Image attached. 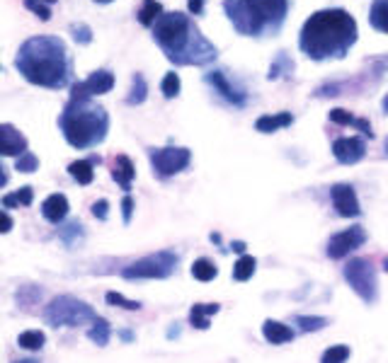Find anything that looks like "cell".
I'll return each instance as SVG.
<instances>
[{"label":"cell","mask_w":388,"mask_h":363,"mask_svg":"<svg viewBox=\"0 0 388 363\" xmlns=\"http://www.w3.org/2000/svg\"><path fill=\"white\" fill-rule=\"evenodd\" d=\"M15 68L27 82L47 90L73 85V58L68 44L56 34H37L19 44Z\"/></svg>","instance_id":"1"},{"label":"cell","mask_w":388,"mask_h":363,"mask_svg":"<svg viewBox=\"0 0 388 363\" xmlns=\"http://www.w3.org/2000/svg\"><path fill=\"white\" fill-rule=\"evenodd\" d=\"M357 37H360L357 22L347 10L326 8L316 10L303 22L298 32V48L311 61L323 63L332 58H345L357 44Z\"/></svg>","instance_id":"2"},{"label":"cell","mask_w":388,"mask_h":363,"mask_svg":"<svg viewBox=\"0 0 388 363\" xmlns=\"http://www.w3.org/2000/svg\"><path fill=\"white\" fill-rule=\"evenodd\" d=\"M151 29H153V42L173 66L204 68L219 58V48L201 34L194 19L180 10L163 12Z\"/></svg>","instance_id":"3"},{"label":"cell","mask_w":388,"mask_h":363,"mask_svg":"<svg viewBox=\"0 0 388 363\" xmlns=\"http://www.w3.org/2000/svg\"><path fill=\"white\" fill-rule=\"evenodd\" d=\"M228 22L240 37H277L289 15V0H223Z\"/></svg>","instance_id":"4"},{"label":"cell","mask_w":388,"mask_h":363,"mask_svg":"<svg viewBox=\"0 0 388 363\" xmlns=\"http://www.w3.org/2000/svg\"><path fill=\"white\" fill-rule=\"evenodd\" d=\"M58 129L68 145L76 150H90L105 143L110 134V114L105 107L95 105L92 100H71L68 97L61 116H58Z\"/></svg>","instance_id":"5"},{"label":"cell","mask_w":388,"mask_h":363,"mask_svg":"<svg viewBox=\"0 0 388 363\" xmlns=\"http://www.w3.org/2000/svg\"><path fill=\"white\" fill-rule=\"evenodd\" d=\"M97 320V312L92 306L76 296H56L44 308V322L51 327H83L92 325Z\"/></svg>","instance_id":"6"},{"label":"cell","mask_w":388,"mask_h":363,"mask_svg":"<svg viewBox=\"0 0 388 363\" xmlns=\"http://www.w3.org/2000/svg\"><path fill=\"white\" fill-rule=\"evenodd\" d=\"M180 257L173 249H160L149 257H141L131 262L129 267L121 269V276L129 281H141V278H168L173 276L175 267H178Z\"/></svg>","instance_id":"7"},{"label":"cell","mask_w":388,"mask_h":363,"mask_svg":"<svg viewBox=\"0 0 388 363\" xmlns=\"http://www.w3.org/2000/svg\"><path fill=\"white\" fill-rule=\"evenodd\" d=\"M342 276L352 286V291L362 298L364 303H376L379 298V286H376V267L371 259L355 257L342 267Z\"/></svg>","instance_id":"8"},{"label":"cell","mask_w":388,"mask_h":363,"mask_svg":"<svg viewBox=\"0 0 388 363\" xmlns=\"http://www.w3.org/2000/svg\"><path fill=\"white\" fill-rule=\"evenodd\" d=\"M151 168L158 179H170L175 175L185 172L192 163V150L183 145H165V148H151L149 150Z\"/></svg>","instance_id":"9"},{"label":"cell","mask_w":388,"mask_h":363,"mask_svg":"<svg viewBox=\"0 0 388 363\" xmlns=\"http://www.w3.org/2000/svg\"><path fill=\"white\" fill-rule=\"evenodd\" d=\"M115 73L102 68V71H95L81 82H73L68 90H71V100H92L97 95H107V92L115 90Z\"/></svg>","instance_id":"10"},{"label":"cell","mask_w":388,"mask_h":363,"mask_svg":"<svg viewBox=\"0 0 388 363\" xmlns=\"http://www.w3.org/2000/svg\"><path fill=\"white\" fill-rule=\"evenodd\" d=\"M366 242V230L362 225H352V228L342 230V233H335L330 240H328V257L330 259H342L350 252H355L357 247Z\"/></svg>","instance_id":"11"},{"label":"cell","mask_w":388,"mask_h":363,"mask_svg":"<svg viewBox=\"0 0 388 363\" xmlns=\"http://www.w3.org/2000/svg\"><path fill=\"white\" fill-rule=\"evenodd\" d=\"M204 82L214 87V90L219 92V97H223V100L228 102L230 107H238V109H243V107L248 105V92L240 90V87H235L233 82H230V78L226 76V71L204 73Z\"/></svg>","instance_id":"12"},{"label":"cell","mask_w":388,"mask_h":363,"mask_svg":"<svg viewBox=\"0 0 388 363\" xmlns=\"http://www.w3.org/2000/svg\"><path fill=\"white\" fill-rule=\"evenodd\" d=\"M330 199H332V209H335V213L342 215V218H357V215L362 213V206H360V199H357L355 186L347 184V182H337V184H332Z\"/></svg>","instance_id":"13"},{"label":"cell","mask_w":388,"mask_h":363,"mask_svg":"<svg viewBox=\"0 0 388 363\" xmlns=\"http://www.w3.org/2000/svg\"><path fill=\"white\" fill-rule=\"evenodd\" d=\"M332 155L340 165H357L360 160H364L366 155V143L362 141V136H347V139H337L332 143Z\"/></svg>","instance_id":"14"},{"label":"cell","mask_w":388,"mask_h":363,"mask_svg":"<svg viewBox=\"0 0 388 363\" xmlns=\"http://www.w3.org/2000/svg\"><path fill=\"white\" fill-rule=\"evenodd\" d=\"M29 141L22 131L15 124H0V155L8 158H19L22 153H27Z\"/></svg>","instance_id":"15"},{"label":"cell","mask_w":388,"mask_h":363,"mask_svg":"<svg viewBox=\"0 0 388 363\" xmlns=\"http://www.w3.org/2000/svg\"><path fill=\"white\" fill-rule=\"evenodd\" d=\"M110 172H112V179H115L117 184L121 186V191H124V194H129L131 184H134V179H136V165H134V160H131L129 155H124V153L115 155Z\"/></svg>","instance_id":"16"},{"label":"cell","mask_w":388,"mask_h":363,"mask_svg":"<svg viewBox=\"0 0 388 363\" xmlns=\"http://www.w3.org/2000/svg\"><path fill=\"white\" fill-rule=\"evenodd\" d=\"M294 124V114L292 112H277V114H264L255 119V131L260 134H277V131L287 129V126Z\"/></svg>","instance_id":"17"},{"label":"cell","mask_w":388,"mask_h":363,"mask_svg":"<svg viewBox=\"0 0 388 363\" xmlns=\"http://www.w3.org/2000/svg\"><path fill=\"white\" fill-rule=\"evenodd\" d=\"M100 155H92V158H83V160H73L71 165H68V175H71L73 179H76V184L85 186V184H92V179H95V165L100 163Z\"/></svg>","instance_id":"18"},{"label":"cell","mask_w":388,"mask_h":363,"mask_svg":"<svg viewBox=\"0 0 388 363\" xmlns=\"http://www.w3.org/2000/svg\"><path fill=\"white\" fill-rule=\"evenodd\" d=\"M68 199L63 194H51V196H47L44 199V204H42V215L44 218L49 220V223H63L66 220V215H68Z\"/></svg>","instance_id":"19"},{"label":"cell","mask_w":388,"mask_h":363,"mask_svg":"<svg viewBox=\"0 0 388 363\" xmlns=\"http://www.w3.org/2000/svg\"><path fill=\"white\" fill-rule=\"evenodd\" d=\"M262 335H264V339H267L269 344H274V346L289 344V342H294V337H296L292 327L284 325V322H277V320H264Z\"/></svg>","instance_id":"20"},{"label":"cell","mask_w":388,"mask_h":363,"mask_svg":"<svg viewBox=\"0 0 388 363\" xmlns=\"http://www.w3.org/2000/svg\"><path fill=\"white\" fill-rule=\"evenodd\" d=\"M294 71H296V63H294L292 53L279 51L277 56L272 58V63H269L267 78H269V80H282V78H292Z\"/></svg>","instance_id":"21"},{"label":"cell","mask_w":388,"mask_h":363,"mask_svg":"<svg viewBox=\"0 0 388 363\" xmlns=\"http://www.w3.org/2000/svg\"><path fill=\"white\" fill-rule=\"evenodd\" d=\"M221 310L219 303H196V306H192V310H189V325L196 327V330H209L211 322L209 317L216 315V312Z\"/></svg>","instance_id":"22"},{"label":"cell","mask_w":388,"mask_h":363,"mask_svg":"<svg viewBox=\"0 0 388 363\" xmlns=\"http://www.w3.org/2000/svg\"><path fill=\"white\" fill-rule=\"evenodd\" d=\"M146 97H149V82H146L144 73H134L131 76V87H129V95H126V105L129 107H139L146 102Z\"/></svg>","instance_id":"23"},{"label":"cell","mask_w":388,"mask_h":363,"mask_svg":"<svg viewBox=\"0 0 388 363\" xmlns=\"http://www.w3.org/2000/svg\"><path fill=\"white\" fill-rule=\"evenodd\" d=\"M369 24L376 32L388 34V0H374L369 8Z\"/></svg>","instance_id":"24"},{"label":"cell","mask_w":388,"mask_h":363,"mask_svg":"<svg viewBox=\"0 0 388 363\" xmlns=\"http://www.w3.org/2000/svg\"><path fill=\"white\" fill-rule=\"evenodd\" d=\"M163 12H165V10H163V5H160L158 0H144V5H141L136 19H139V24H144V27H153Z\"/></svg>","instance_id":"25"},{"label":"cell","mask_w":388,"mask_h":363,"mask_svg":"<svg viewBox=\"0 0 388 363\" xmlns=\"http://www.w3.org/2000/svg\"><path fill=\"white\" fill-rule=\"evenodd\" d=\"M192 276L196 281L206 283V281H214L216 276H219V267L214 264V259L209 257H199L196 262L192 264Z\"/></svg>","instance_id":"26"},{"label":"cell","mask_w":388,"mask_h":363,"mask_svg":"<svg viewBox=\"0 0 388 363\" xmlns=\"http://www.w3.org/2000/svg\"><path fill=\"white\" fill-rule=\"evenodd\" d=\"M44 344H47V335H44L42 330H24V332H19V337H17L19 349L39 351Z\"/></svg>","instance_id":"27"},{"label":"cell","mask_w":388,"mask_h":363,"mask_svg":"<svg viewBox=\"0 0 388 363\" xmlns=\"http://www.w3.org/2000/svg\"><path fill=\"white\" fill-rule=\"evenodd\" d=\"M255 269H258V259L255 257H250V254H240V259L235 262V267H233V278L235 281H250L253 278V274H255Z\"/></svg>","instance_id":"28"},{"label":"cell","mask_w":388,"mask_h":363,"mask_svg":"<svg viewBox=\"0 0 388 363\" xmlns=\"http://www.w3.org/2000/svg\"><path fill=\"white\" fill-rule=\"evenodd\" d=\"M87 337H90L97 346H107L110 344V337H112L110 322H107L105 317H97V320L90 325V330H87Z\"/></svg>","instance_id":"29"},{"label":"cell","mask_w":388,"mask_h":363,"mask_svg":"<svg viewBox=\"0 0 388 363\" xmlns=\"http://www.w3.org/2000/svg\"><path fill=\"white\" fill-rule=\"evenodd\" d=\"M34 201V189L32 186H22V189L12 191V194L3 196L5 209H17V206H29Z\"/></svg>","instance_id":"30"},{"label":"cell","mask_w":388,"mask_h":363,"mask_svg":"<svg viewBox=\"0 0 388 363\" xmlns=\"http://www.w3.org/2000/svg\"><path fill=\"white\" fill-rule=\"evenodd\" d=\"M42 296H44V291L39 286H19V291L15 293V298H17V306L19 308H32V306H37L39 301H42Z\"/></svg>","instance_id":"31"},{"label":"cell","mask_w":388,"mask_h":363,"mask_svg":"<svg viewBox=\"0 0 388 363\" xmlns=\"http://www.w3.org/2000/svg\"><path fill=\"white\" fill-rule=\"evenodd\" d=\"M68 34H71V39L76 44H81V46H87V44H92V39H95V34H92V27L85 22H73L68 24Z\"/></svg>","instance_id":"32"},{"label":"cell","mask_w":388,"mask_h":363,"mask_svg":"<svg viewBox=\"0 0 388 363\" xmlns=\"http://www.w3.org/2000/svg\"><path fill=\"white\" fill-rule=\"evenodd\" d=\"M183 90V82H180V76L175 71L165 73V78L160 80V92H163L165 100H175Z\"/></svg>","instance_id":"33"},{"label":"cell","mask_w":388,"mask_h":363,"mask_svg":"<svg viewBox=\"0 0 388 363\" xmlns=\"http://www.w3.org/2000/svg\"><path fill=\"white\" fill-rule=\"evenodd\" d=\"M350 346L347 344H335L330 346V349L323 351L321 356V363H347V359H350Z\"/></svg>","instance_id":"34"},{"label":"cell","mask_w":388,"mask_h":363,"mask_svg":"<svg viewBox=\"0 0 388 363\" xmlns=\"http://www.w3.org/2000/svg\"><path fill=\"white\" fill-rule=\"evenodd\" d=\"M301 332H318L323 327H328V317H318V315H296L294 317Z\"/></svg>","instance_id":"35"},{"label":"cell","mask_w":388,"mask_h":363,"mask_svg":"<svg viewBox=\"0 0 388 363\" xmlns=\"http://www.w3.org/2000/svg\"><path fill=\"white\" fill-rule=\"evenodd\" d=\"M107 306H115V308H121V310H141V303L139 301H131V298L121 296V293L117 291H110L105 296Z\"/></svg>","instance_id":"36"},{"label":"cell","mask_w":388,"mask_h":363,"mask_svg":"<svg viewBox=\"0 0 388 363\" xmlns=\"http://www.w3.org/2000/svg\"><path fill=\"white\" fill-rule=\"evenodd\" d=\"M15 170H17V172H27V175L37 172V170H39V158L32 153V150H27V153H22L19 158H15Z\"/></svg>","instance_id":"37"},{"label":"cell","mask_w":388,"mask_h":363,"mask_svg":"<svg viewBox=\"0 0 388 363\" xmlns=\"http://www.w3.org/2000/svg\"><path fill=\"white\" fill-rule=\"evenodd\" d=\"M81 235H83V228H81V223H78V220H73V223L63 225V228L58 230V238H61L63 242L68 245V247H73V245H76V240L81 238Z\"/></svg>","instance_id":"38"},{"label":"cell","mask_w":388,"mask_h":363,"mask_svg":"<svg viewBox=\"0 0 388 363\" xmlns=\"http://www.w3.org/2000/svg\"><path fill=\"white\" fill-rule=\"evenodd\" d=\"M24 8L32 10V12L37 15L39 19H44V22L51 19V8H49L47 3H42V0H24Z\"/></svg>","instance_id":"39"},{"label":"cell","mask_w":388,"mask_h":363,"mask_svg":"<svg viewBox=\"0 0 388 363\" xmlns=\"http://www.w3.org/2000/svg\"><path fill=\"white\" fill-rule=\"evenodd\" d=\"M355 119L357 116H352V112L350 109H330V121L332 124H340V126H352L355 124Z\"/></svg>","instance_id":"40"},{"label":"cell","mask_w":388,"mask_h":363,"mask_svg":"<svg viewBox=\"0 0 388 363\" xmlns=\"http://www.w3.org/2000/svg\"><path fill=\"white\" fill-rule=\"evenodd\" d=\"M134 206H136L134 196L124 194V199H121V220H124L126 225L131 223V215H134Z\"/></svg>","instance_id":"41"},{"label":"cell","mask_w":388,"mask_h":363,"mask_svg":"<svg viewBox=\"0 0 388 363\" xmlns=\"http://www.w3.org/2000/svg\"><path fill=\"white\" fill-rule=\"evenodd\" d=\"M92 215H95L97 220H105L107 215H110V201H107V199H97L95 204H92Z\"/></svg>","instance_id":"42"},{"label":"cell","mask_w":388,"mask_h":363,"mask_svg":"<svg viewBox=\"0 0 388 363\" xmlns=\"http://www.w3.org/2000/svg\"><path fill=\"white\" fill-rule=\"evenodd\" d=\"M12 225H15L12 215H10V213H5V211H0V235L10 233V230H12Z\"/></svg>","instance_id":"43"},{"label":"cell","mask_w":388,"mask_h":363,"mask_svg":"<svg viewBox=\"0 0 388 363\" xmlns=\"http://www.w3.org/2000/svg\"><path fill=\"white\" fill-rule=\"evenodd\" d=\"M204 5H206V0H187L189 15H201L204 12Z\"/></svg>","instance_id":"44"},{"label":"cell","mask_w":388,"mask_h":363,"mask_svg":"<svg viewBox=\"0 0 388 363\" xmlns=\"http://www.w3.org/2000/svg\"><path fill=\"white\" fill-rule=\"evenodd\" d=\"M245 247H248V245H245L243 240H235V242H230V249H233V252H238V254H245Z\"/></svg>","instance_id":"45"},{"label":"cell","mask_w":388,"mask_h":363,"mask_svg":"<svg viewBox=\"0 0 388 363\" xmlns=\"http://www.w3.org/2000/svg\"><path fill=\"white\" fill-rule=\"evenodd\" d=\"M8 182H10V175H8V170H5V165L0 163V189H3Z\"/></svg>","instance_id":"46"},{"label":"cell","mask_w":388,"mask_h":363,"mask_svg":"<svg viewBox=\"0 0 388 363\" xmlns=\"http://www.w3.org/2000/svg\"><path fill=\"white\" fill-rule=\"evenodd\" d=\"M119 337H121L124 342H134V332H129V330H121Z\"/></svg>","instance_id":"47"},{"label":"cell","mask_w":388,"mask_h":363,"mask_svg":"<svg viewBox=\"0 0 388 363\" xmlns=\"http://www.w3.org/2000/svg\"><path fill=\"white\" fill-rule=\"evenodd\" d=\"M211 242L221 245V235H219V233H211Z\"/></svg>","instance_id":"48"},{"label":"cell","mask_w":388,"mask_h":363,"mask_svg":"<svg viewBox=\"0 0 388 363\" xmlns=\"http://www.w3.org/2000/svg\"><path fill=\"white\" fill-rule=\"evenodd\" d=\"M12 363H42V361H37V359H19V361H12Z\"/></svg>","instance_id":"49"},{"label":"cell","mask_w":388,"mask_h":363,"mask_svg":"<svg viewBox=\"0 0 388 363\" xmlns=\"http://www.w3.org/2000/svg\"><path fill=\"white\" fill-rule=\"evenodd\" d=\"M381 107H384V114H388V95L384 97V102H381Z\"/></svg>","instance_id":"50"},{"label":"cell","mask_w":388,"mask_h":363,"mask_svg":"<svg viewBox=\"0 0 388 363\" xmlns=\"http://www.w3.org/2000/svg\"><path fill=\"white\" fill-rule=\"evenodd\" d=\"M92 3H97V5H110V3H115V0H92Z\"/></svg>","instance_id":"51"},{"label":"cell","mask_w":388,"mask_h":363,"mask_svg":"<svg viewBox=\"0 0 388 363\" xmlns=\"http://www.w3.org/2000/svg\"><path fill=\"white\" fill-rule=\"evenodd\" d=\"M384 155L388 158V136H386V141H384Z\"/></svg>","instance_id":"52"},{"label":"cell","mask_w":388,"mask_h":363,"mask_svg":"<svg viewBox=\"0 0 388 363\" xmlns=\"http://www.w3.org/2000/svg\"><path fill=\"white\" fill-rule=\"evenodd\" d=\"M381 267H384V272H386V274H388V257H386V259H384V264H381Z\"/></svg>","instance_id":"53"},{"label":"cell","mask_w":388,"mask_h":363,"mask_svg":"<svg viewBox=\"0 0 388 363\" xmlns=\"http://www.w3.org/2000/svg\"><path fill=\"white\" fill-rule=\"evenodd\" d=\"M42 3H47V5H53V3H56V0H42Z\"/></svg>","instance_id":"54"}]
</instances>
